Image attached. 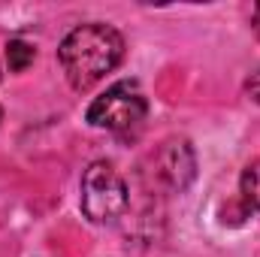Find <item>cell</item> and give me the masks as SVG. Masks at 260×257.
Wrapping results in <instances>:
<instances>
[{"mask_svg": "<svg viewBox=\"0 0 260 257\" xmlns=\"http://www.w3.org/2000/svg\"><path fill=\"white\" fill-rule=\"evenodd\" d=\"M124 58V40L109 24H79L64 37L58 61L67 73V82L76 91L94 88L106 73H112Z\"/></svg>", "mask_w": 260, "mask_h": 257, "instance_id": "obj_1", "label": "cell"}, {"mask_svg": "<svg viewBox=\"0 0 260 257\" xmlns=\"http://www.w3.org/2000/svg\"><path fill=\"white\" fill-rule=\"evenodd\" d=\"M127 209V185L112 164L94 160L82 173V212L94 224H112Z\"/></svg>", "mask_w": 260, "mask_h": 257, "instance_id": "obj_2", "label": "cell"}, {"mask_svg": "<svg viewBox=\"0 0 260 257\" xmlns=\"http://www.w3.org/2000/svg\"><path fill=\"white\" fill-rule=\"evenodd\" d=\"M148 112L145 94L136 82H115L106 94H100L88 106V124L103 127L112 133H124L130 127H139Z\"/></svg>", "mask_w": 260, "mask_h": 257, "instance_id": "obj_3", "label": "cell"}, {"mask_svg": "<svg viewBox=\"0 0 260 257\" xmlns=\"http://www.w3.org/2000/svg\"><path fill=\"white\" fill-rule=\"evenodd\" d=\"M157 164H160V176L167 179V185L173 191H185L194 179V170H197V160H194V151L185 139H173L160 148L157 154Z\"/></svg>", "mask_w": 260, "mask_h": 257, "instance_id": "obj_4", "label": "cell"}, {"mask_svg": "<svg viewBox=\"0 0 260 257\" xmlns=\"http://www.w3.org/2000/svg\"><path fill=\"white\" fill-rule=\"evenodd\" d=\"M34 46H27L24 40H12L9 46H6V64L12 73H24L27 67L34 64Z\"/></svg>", "mask_w": 260, "mask_h": 257, "instance_id": "obj_5", "label": "cell"}, {"mask_svg": "<svg viewBox=\"0 0 260 257\" xmlns=\"http://www.w3.org/2000/svg\"><path fill=\"white\" fill-rule=\"evenodd\" d=\"M242 200L251 206V209H260V160L248 164L245 173H242Z\"/></svg>", "mask_w": 260, "mask_h": 257, "instance_id": "obj_6", "label": "cell"}, {"mask_svg": "<svg viewBox=\"0 0 260 257\" xmlns=\"http://www.w3.org/2000/svg\"><path fill=\"white\" fill-rule=\"evenodd\" d=\"M245 91H248V97H251L254 103H260V73H254V76L245 82Z\"/></svg>", "mask_w": 260, "mask_h": 257, "instance_id": "obj_7", "label": "cell"}, {"mask_svg": "<svg viewBox=\"0 0 260 257\" xmlns=\"http://www.w3.org/2000/svg\"><path fill=\"white\" fill-rule=\"evenodd\" d=\"M254 30H257V37H260V3L254 6Z\"/></svg>", "mask_w": 260, "mask_h": 257, "instance_id": "obj_8", "label": "cell"}, {"mask_svg": "<svg viewBox=\"0 0 260 257\" xmlns=\"http://www.w3.org/2000/svg\"><path fill=\"white\" fill-rule=\"evenodd\" d=\"M0 118H3V109H0Z\"/></svg>", "mask_w": 260, "mask_h": 257, "instance_id": "obj_9", "label": "cell"}]
</instances>
